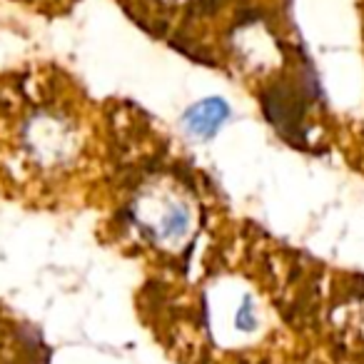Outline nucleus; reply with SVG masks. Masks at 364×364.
I'll use <instances>...</instances> for the list:
<instances>
[{
	"mask_svg": "<svg viewBox=\"0 0 364 364\" xmlns=\"http://www.w3.org/2000/svg\"><path fill=\"white\" fill-rule=\"evenodd\" d=\"M132 215L137 228L157 247H180L193 228V208L188 195H182L167 182L142 185L132 203Z\"/></svg>",
	"mask_w": 364,
	"mask_h": 364,
	"instance_id": "obj_1",
	"label": "nucleus"
},
{
	"mask_svg": "<svg viewBox=\"0 0 364 364\" xmlns=\"http://www.w3.org/2000/svg\"><path fill=\"white\" fill-rule=\"evenodd\" d=\"M228 115L230 107L220 97H210V100L198 102V105H193L185 112V127L195 137H203L205 140V137H213L220 130V125L228 120Z\"/></svg>",
	"mask_w": 364,
	"mask_h": 364,
	"instance_id": "obj_2",
	"label": "nucleus"
}]
</instances>
